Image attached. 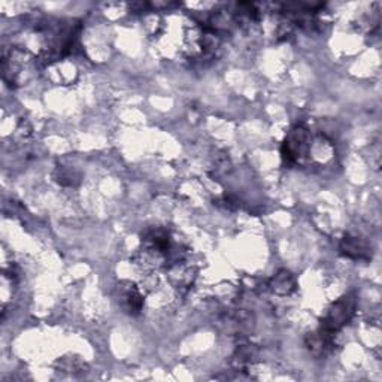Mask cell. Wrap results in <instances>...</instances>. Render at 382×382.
Returning <instances> with one entry per match:
<instances>
[{
    "label": "cell",
    "instance_id": "277c9868",
    "mask_svg": "<svg viewBox=\"0 0 382 382\" xmlns=\"http://www.w3.org/2000/svg\"><path fill=\"white\" fill-rule=\"evenodd\" d=\"M294 287H296L294 278L292 276L290 272H287V271L278 272L271 281V288L273 290V293L280 294V296L290 294L294 290Z\"/></svg>",
    "mask_w": 382,
    "mask_h": 382
},
{
    "label": "cell",
    "instance_id": "7a4b0ae2",
    "mask_svg": "<svg viewBox=\"0 0 382 382\" xmlns=\"http://www.w3.org/2000/svg\"><path fill=\"white\" fill-rule=\"evenodd\" d=\"M354 309L355 299L353 296H345L341 300H338V302L333 303V306L329 309L326 318L322 320L321 332L329 334V336H333L334 332L342 329L345 324L351 320V317L354 315Z\"/></svg>",
    "mask_w": 382,
    "mask_h": 382
},
{
    "label": "cell",
    "instance_id": "3957f363",
    "mask_svg": "<svg viewBox=\"0 0 382 382\" xmlns=\"http://www.w3.org/2000/svg\"><path fill=\"white\" fill-rule=\"evenodd\" d=\"M341 252L343 256L354 259V260H369L372 257V248L369 247L367 242L362 238L346 235L339 245Z\"/></svg>",
    "mask_w": 382,
    "mask_h": 382
},
{
    "label": "cell",
    "instance_id": "5b68a950",
    "mask_svg": "<svg viewBox=\"0 0 382 382\" xmlns=\"http://www.w3.org/2000/svg\"><path fill=\"white\" fill-rule=\"evenodd\" d=\"M123 305L127 309V312L132 315H137L139 312L142 311L144 297L141 292H139L137 287L130 285L129 288H125L123 293Z\"/></svg>",
    "mask_w": 382,
    "mask_h": 382
},
{
    "label": "cell",
    "instance_id": "6da1fadb",
    "mask_svg": "<svg viewBox=\"0 0 382 382\" xmlns=\"http://www.w3.org/2000/svg\"><path fill=\"white\" fill-rule=\"evenodd\" d=\"M311 151V132L303 125H296L287 135L282 144V158L288 165H297L303 161Z\"/></svg>",
    "mask_w": 382,
    "mask_h": 382
}]
</instances>
